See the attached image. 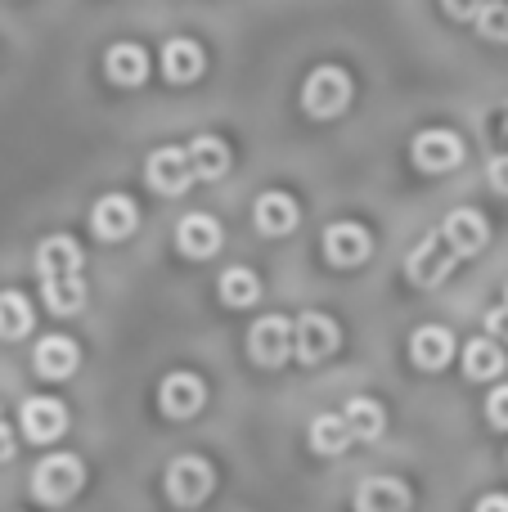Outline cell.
Returning <instances> with one entry per match:
<instances>
[{
	"label": "cell",
	"instance_id": "cell-12",
	"mask_svg": "<svg viewBox=\"0 0 508 512\" xmlns=\"http://www.w3.org/2000/svg\"><path fill=\"white\" fill-rule=\"evenodd\" d=\"M68 432V409L50 396H32L23 400V436L32 445H50Z\"/></svg>",
	"mask_w": 508,
	"mask_h": 512
},
{
	"label": "cell",
	"instance_id": "cell-20",
	"mask_svg": "<svg viewBox=\"0 0 508 512\" xmlns=\"http://www.w3.org/2000/svg\"><path fill=\"white\" fill-rule=\"evenodd\" d=\"M450 355H455V337H450V328L428 324V328H419V333L410 337V360L419 364V369H428V373L446 369Z\"/></svg>",
	"mask_w": 508,
	"mask_h": 512
},
{
	"label": "cell",
	"instance_id": "cell-23",
	"mask_svg": "<svg viewBox=\"0 0 508 512\" xmlns=\"http://www.w3.org/2000/svg\"><path fill=\"white\" fill-rule=\"evenodd\" d=\"M464 373L473 382H491L504 373V351L495 337H473V342L464 346Z\"/></svg>",
	"mask_w": 508,
	"mask_h": 512
},
{
	"label": "cell",
	"instance_id": "cell-22",
	"mask_svg": "<svg viewBox=\"0 0 508 512\" xmlns=\"http://www.w3.org/2000/svg\"><path fill=\"white\" fill-rule=\"evenodd\" d=\"M185 149H189V162H194L198 180H221L225 171H230V149H225L216 135H194Z\"/></svg>",
	"mask_w": 508,
	"mask_h": 512
},
{
	"label": "cell",
	"instance_id": "cell-11",
	"mask_svg": "<svg viewBox=\"0 0 508 512\" xmlns=\"http://www.w3.org/2000/svg\"><path fill=\"white\" fill-rule=\"evenodd\" d=\"M252 221H257V230L266 234V239H284V234L297 230L302 207H297V198L284 194V189H266V194L257 198V207H252Z\"/></svg>",
	"mask_w": 508,
	"mask_h": 512
},
{
	"label": "cell",
	"instance_id": "cell-16",
	"mask_svg": "<svg viewBox=\"0 0 508 512\" xmlns=\"http://www.w3.org/2000/svg\"><path fill=\"white\" fill-rule=\"evenodd\" d=\"M356 512H410V486L401 477H369L356 490Z\"/></svg>",
	"mask_w": 508,
	"mask_h": 512
},
{
	"label": "cell",
	"instance_id": "cell-15",
	"mask_svg": "<svg viewBox=\"0 0 508 512\" xmlns=\"http://www.w3.org/2000/svg\"><path fill=\"white\" fill-rule=\"evenodd\" d=\"M32 364H36V373H41L45 382H63V378H72V373H77L81 351H77V342H72V337L54 333V337H41V342H36Z\"/></svg>",
	"mask_w": 508,
	"mask_h": 512
},
{
	"label": "cell",
	"instance_id": "cell-6",
	"mask_svg": "<svg viewBox=\"0 0 508 512\" xmlns=\"http://www.w3.org/2000/svg\"><path fill=\"white\" fill-rule=\"evenodd\" d=\"M135 225H140V207H135L131 194H104L95 203V212H90V230H95V239H104V243L131 239Z\"/></svg>",
	"mask_w": 508,
	"mask_h": 512
},
{
	"label": "cell",
	"instance_id": "cell-27",
	"mask_svg": "<svg viewBox=\"0 0 508 512\" xmlns=\"http://www.w3.org/2000/svg\"><path fill=\"white\" fill-rule=\"evenodd\" d=\"M351 441H356V436H351V427L342 414H320L311 423V450L315 454H342Z\"/></svg>",
	"mask_w": 508,
	"mask_h": 512
},
{
	"label": "cell",
	"instance_id": "cell-7",
	"mask_svg": "<svg viewBox=\"0 0 508 512\" xmlns=\"http://www.w3.org/2000/svg\"><path fill=\"white\" fill-rule=\"evenodd\" d=\"M212 468H207L203 459H194V454H185V459H176L167 468V499L176 508H194L203 504L207 495H212Z\"/></svg>",
	"mask_w": 508,
	"mask_h": 512
},
{
	"label": "cell",
	"instance_id": "cell-18",
	"mask_svg": "<svg viewBox=\"0 0 508 512\" xmlns=\"http://www.w3.org/2000/svg\"><path fill=\"white\" fill-rule=\"evenodd\" d=\"M221 225L212 221V216H203V212H194V216H185L180 221V230H176V248L189 256V261H207V256H216L221 252Z\"/></svg>",
	"mask_w": 508,
	"mask_h": 512
},
{
	"label": "cell",
	"instance_id": "cell-5",
	"mask_svg": "<svg viewBox=\"0 0 508 512\" xmlns=\"http://www.w3.org/2000/svg\"><path fill=\"white\" fill-rule=\"evenodd\" d=\"M459 265V252L446 243V234H428V239L419 243V248L410 252V261H405V274H410V283H419V288H437L441 279H446L450 270Z\"/></svg>",
	"mask_w": 508,
	"mask_h": 512
},
{
	"label": "cell",
	"instance_id": "cell-10",
	"mask_svg": "<svg viewBox=\"0 0 508 512\" xmlns=\"http://www.w3.org/2000/svg\"><path fill=\"white\" fill-rule=\"evenodd\" d=\"M459 162H464V140H459L455 131H441V126H432V131H423L419 140H414V167L428 171V176L455 171Z\"/></svg>",
	"mask_w": 508,
	"mask_h": 512
},
{
	"label": "cell",
	"instance_id": "cell-31",
	"mask_svg": "<svg viewBox=\"0 0 508 512\" xmlns=\"http://www.w3.org/2000/svg\"><path fill=\"white\" fill-rule=\"evenodd\" d=\"M473 512H508V495H486Z\"/></svg>",
	"mask_w": 508,
	"mask_h": 512
},
{
	"label": "cell",
	"instance_id": "cell-21",
	"mask_svg": "<svg viewBox=\"0 0 508 512\" xmlns=\"http://www.w3.org/2000/svg\"><path fill=\"white\" fill-rule=\"evenodd\" d=\"M104 72L113 86H140V81L149 77V54L135 41H117L113 50L104 54Z\"/></svg>",
	"mask_w": 508,
	"mask_h": 512
},
{
	"label": "cell",
	"instance_id": "cell-30",
	"mask_svg": "<svg viewBox=\"0 0 508 512\" xmlns=\"http://www.w3.org/2000/svg\"><path fill=\"white\" fill-rule=\"evenodd\" d=\"M486 333H491V337H504V342H508V306L486 310Z\"/></svg>",
	"mask_w": 508,
	"mask_h": 512
},
{
	"label": "cell",
	"instance_id": "cell-4",
	"mask_svg": "<svg viewBox=\"0 0 508 512\" xmlns=\"http://www.w3.org/2000/svg\"><path fill=\"white\" fill-rule=\"evenodd\" d=\"M144 176H149V189L162 198H180L189 185H194V162H189V149H153L149 162H144Z\"/></svg>",
	"mask_w": 508,
	"mask_h": 512
},
{
	"label": "cell",
	"instance_id": "cell-8",
	"mask_svg": "<svg viewBox=\"0 0 508 512\" xmlns=\"http://www.w3.org/2000/svg\"><path fill=\"white\" fill-rule=\"evenodd\" d=\"M293 337H297V360H302V364L329 360V355L338 351V342H342L338 324H333L324 310H306V315L293 324Z\"/></svg>",
	"mask_w": 508,
	"mask_h": 512
},
{
	"label": "cell",
	"instance_id": "cell-32",
	"mask_svg": "<svg viewBox=\"0 0 508 512\" xmlns=\"http://www.w3.org/2000/svg\"><path fill=\"white\" fill-rule=\"evenodd\" d=\"M9 459H14V432L0 423V463H9Z\"/></svg>",
	"mask_w": 508,
	"mask_h": 512
},
{
	"label": "cell",
	"instance_id": "cell-13",
	"mask_svg": "<svg viewBox=\"0 0 508 512\" xmlns=\"http://www.w3.org/2000/svg\"><path fill=\"white\" fill-rule=\"evenodd\" d=\"M207 400V387L198 373H167V382L158 387V405L167 418H194Z\"/></svg>",
	"mask_w": 508,
	"mask_h": 512
},
{
	"label": "cell",
	"instance_id": "cell-1",
	"mask_svg": "<svg viewBox=\"0 0 508 512\" xmlns=\"http://www.w3.org/2000/svg\"><path fill=\"white\" fill-rule=\"evenodd\" d=\"M81 481H86V468H81L77 454H50V459H41L32 472V495L41 499V504L59 508L77 495Z\"/></svg>",
	"mask_w": 508,
	"mask_h": 512
},
{
	"label": "cell",
	"instance_id": "cell-3",
	"mask_svg": "<svg viewBox=\"0 0 508 512\" xmlns=\"http://www.w3.org/2000/svg\"><path fill=\"white\" fill-rule=\"evenodd\" d=\"M248 351L261 369H279L288 355H297V337H293V324L284 315H266L252 324L248 333Z\"/></svg>",
	"mask_w": 508,
	"mask_h": 512
},
{
	"label": "cell",
	"instance_id": "cell-9",
	"mask_svg": "<svg viewBox=\"0 0 508 512\" xmlns=\"http://www.w3.org/2000/svg\"><path fill=\"white\" fill-rule=\"evenodd\" d=\"M369 252H374V239H369V230L360 221H333L324 230V261L338 265V270L369 261Z\"/></svg>",
	"mask_w": 508,
	"mask_h": 512
},
{
	"label": "cell",
	"instance_id": "cell-19",
	"mask_svg": "<svg viewBox=\"0 0 508 512\" xmlns=\"http://www.w3.org/2000/svg\"><path fill=\"white\" fill-rule=\"evenodd\" d=\"M36 274H41V283L81 274V248L68 239V234H50V239L36 248Z\"/></svg>",
	"mask_w": 508,
	"mask_h": 512
},
{
	"label": "cell",
	"instance_id": "cell-17",
	"mask_svg": "<svg viewBox=\"0 0 508 512\" xmlns=\"http://www.w3.org/2000/svg\"><path fill=\"white\" fill-rule=\"evenodd\" d=\"M203 68H207L203 45L185 41V36H176V41L162 45V77H167L171 86H189V81H198Z\"/></svg>",
	"mask_w": 508,
	"mask_h": 512
},
{
	"label": "cell",
	"instance_id": "cell-29",
	"mask_svg": "<svg viewBox=\"0 0 508 512\" xmlns=\"http://www.w3.org/2000/svg\"><path fill=\"white\" fill-rule=\"evenodd\" d=\"M486 418H491V427L508 432V387H495L491 391V400H486Z\"/></svg>",
	"mask_w": 508,
	"mask_h": 512
},
{
	"label": "cell",
	"instance_id": "cell-28",
	"mask_svg": "<svg viewBox=\"0 0 508 512\" xmlns=\"http://www.w3.org/2000/svg\"><path fill=\"white\" fill-rule=\"evenodd\" d=\"M41 292L54 315H77V310L86 306V283H81V274H72V279H45Z\"/></svg>",
	"mask_w": 508,
	"mask_h": 512
},
{
	"label": "cell",
	"instance_id": "cell-24",
	"mask_svg": "<svg viewBox=\"0 0 508 512\" xmlns=\"http://www.w3.org/2000/svg\"><path fill=\"white\" fill-rule=\"evenodd\" d=\"M221 301L230 310H248L261 301V279L248 270V265H230V270L221 274Z\"/></svg>",
	"mask_w": 508,
	"mask_h": 512
},
{
	"label": "cell",
	"instance_id": "cell-14",
	"mask_svg": "<svg viewBox=\"0 0 508 512\" xmlns=\"http://www.w3.org/2000/svg\"><path fill=\"white\" fill-rule=\"evenodd\" d=\"M441 234H446V243L459 252V261H464V256H477V252L486 248V239H491V225H486L482 212H473V207H459V212L446 216Z\"/></svg>",
	"mask_w": 508,
	"mask_h": 512
},
{
	"label": "cell",
	"instance_id": "cell-26",
	"mask_svg": "<svg viewBox=\"0 0 508 512\" xmlns=\"http://www.w3.org/2000/svg\"><path fill=\"white\" fill-rule=\"evenodd\" d=\"M32 333V301L23 292H0V337L5 342H18V337Z\"/></svg>",
	"mask_w": 508,
	"mask_h": 512
},
{
	"label": "cell",
	"instance_id": "cell-25",
	"mask_svg": "<svg viewBox=\"0 0 508 512\" xmlns=\"http://www.w3.org/2000/svg\"><path fill=\"white\" fill-rule=\"evenodd\" d=\"M347 427H351V436L356 441H378L383 436V427H387V414H383V405L378 400H369V396H356V400H347Z\"/></svg>",
	"mask_w": 508,
	"mask_h": 512
},
{
	"label": "cell",
	"instance_id": "cell-2",
	"mask_svg": "<svg viewBox=\"0 0 508 512\" xmlns=\"http://www.w3.org/2000/svg\"><path fill=\"white\" fill-rule=\"evenodd\" d=\"M347 104H351V77L342 68L324 63V68H315L311 77H306L302 108L311 117H338V113H347Z\"/></svg>",
	"mask_w": 508,
	"mask_h": 512
},
{
	"label": "cell",
	"instance_id": "cell-33",
	"mask_svg": "<svg viewBox=\"0 0 508 512\" xmlns=\"http://www.w3.org/2000/svg\"><path fill=\"white\" fill-rule=\"evenodd\" d=\"M504 306H508V288H504Z\"/></svg>",
	"mask_w": 508,
	"mask_h": 512
}]
</instances>
